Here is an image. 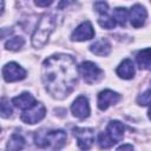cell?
I'll list each match as a JSON object with an SVG mask.
<instances>
[{"label":"cell","instance_id":"3957f363","mask_svg":"<svg viewBox=\"0 0 151 151\" xmlns=\"http://www.w3.org/2000/svg\"><path fill=\"white\" fill-rule=\"evenodd\" d=\"M55 26L54 18L51 14H45L39 20L33 34H32V45L35 48H41L48 41L51 33Z\"/></svg>","mask_w":151,"mask_h":151},{"label":"cell","instance_id":"5bb4252c","mask_svg":"<svg viewBox=\"0 0 151 151\" xmlns=\"http://www.w3.org/2000/svg\"><path fill=\"white\" fill-rule=\"evenodd\" d=\"M90 51L98 57H105V55H109L111 52V44L109 42L107 39L101 38V39L94 41L90 46Z\"/></svg>","mask_w":151,"mask_h":151},{"label":"cell","instance_id":"7a4b0ae2","mask_svg":"<svg viewBox=\"0 0 151 151\" xmlns=\"http://www.w3.org/2000/svg\"><path fill=\"white\" fill-rule=\"evenodd\" d=\"M66 139V132L63 130L41 129L34 133V143L40 149L59 150L65 145Z\"/></svg>","mask_w":151,"mask_h":151},{"label":"cell","instance_id":"d6986e66","mask_svg":"<svg viewBox=\"0 0 151 151\" xmlns=\"http://www.w3.org/2000/svg\"><path fill=\"white\" fill-rule=\"evenodd\" d=\"M12 113H13V109H12L9 100L6 97H1L0 98V117L9 118Z\"/></svg>","mask_w":151,"mask_h":151},{"label":"cell","instance_id":"9a60e30c","mask_svg":"<svg viewBox=\"0 0 151 151\" xmlns=\"http://www.w3.org/2000/svg\"><path fill=\"white\" fill-rule=\"evenodd\" d=\"M116 73L123 79H132L134 77V65L131 59H124L116 70Z\"/></svg>","mask_w":151,"mask_h":151},{"label":"cell","instance_id":"4fadbf2b","mask_svg":"<svg viewBox=\"0 0 151 151\" xmlns=\"http://www.w3.org/2000/svg\"><path fill=\"white\" fill-rule=\"evenodd\" d=\"M12 104H13L15 107H18V109L25 111V110H28V109L33 107V106L37 104V101H35L34 97H33L31 93L24 92V93L19 94L18 97H14V98L12 99Z\"/></svg>","mask_w":151,"mask_h":151},{"label":"cell","instance_id":"ba28073f","mask_svg":"<svg viewBox=\"0 0 151 151\" xmlns=\"http://www.w3.org/2000/svg\"><path fill=\"white\" fill-rule=\"evenodd\" d=\"M94 37V29L90 21L81 22L71 34V39L73 41H85L90 40Z\"/></svg>","mask_w":151,"mask_h":151},{"label":"cell","instance_id":"6da1fadb","mask_svg":"<svg viewBox=\"0 0 151 151\" xmlns=\"http://www.w3.org/2000/svg\"><path fill=\"white\" fill-rule=\"evenodd\" d=\"M76 60L64 53L48 57L42 63L41 79L47 92L55 99H64L71 94L78 83Z\"/></svg>","mask_w":151,"mask_h":151},{"label":"cell","instance_id":"f1b7e54d","mask_svg":"<svg viewBox=\"0 0 151 151\" xmlns=\"http://www.w3.org/2000/svg\"><path fill=\"white\" fill-rule=\"evenodd\" d=\"M4 6H5V4H4V0H0V14L4 12Z\"/></svg>","mask_w":151,"mask_h":151},{"label":"cell","instance_id":"603a6c76","mask_svg":"<svg viewBox=\"0 0 151 151\" xmlns=\"http://www.w3.org/2000/svg\"><path fill=\"white\" fill-rule=\"evenodd\" d=\"M137 103L142 106H149V104H150V90H146L144 93L139 94L137 98Z\"/></svg>","mask_w":151,"mask_h":151},{"label":"cell","instance_id":"484cf974","mask_svg":"<svg viewBox=\"0 0 151 151\" xmlns=\"http://www.w3.org/2000/svg\"><path fill=\"white\" fill-rule=\"evenodd\" d=\"M13 33L12 28H0V39L2 38H7Z\"/></svg>","mask_w":151,"mask_h":151},{"label":"cell","instance_id":"52a82bcc","mask_svg":"<svg viewBox=\"0 0 151 151\" xmlns=\"http://www.w3.org/2000/svg\"><path fill=\"white\" fill-rule=\"evenodd\" d=\"M46 114V109L45 106L41 104V103H37L33 107L28 109V110H25L22 113H21V120L26 124H37L38 122H40Z\"/></svg>","mask_w":151,"mask_h":151},{"label":"cell","instance_id":"e0dca14e","mask_svg":"<svg viewBox=\"0 0 151 151\" xmlns=\"http://www.w3.org/2000/svg\"><path fill=\"white\" fill-rule=\"evenodd\" d=\"M25 145V139L21 134L19 133H13L6 145L8 150H21Z\"/></svg>","mask_w":151,"mask_h":151},{"label":"cell","instance_id":"4316f807","mask_svg":"<svg viewBox=\"0 0 151 151\" xmlns=\"http://www.w3.org/2000/svg\"><path fill=\"white\" fill-rule=\"evenodd\" d=\"M34 2L39 7H47L53 2V0H34Z\"/></svg>","mask_w":151,"mask_h":151},{"label":"cell","instance_id":"ac0fdd59","mask_svg":"<svg viewBox=\"0 0 151 151\" xmlns=\"http://www.w3.org/2000/svg\"><path fill=\"white\" fill-rule=\"evenodd\" d=\"M112 18L114 19L116 22H118L120 26H125L127 19H129V12L124 7H117L113 9Z\"/></svg>","mask_w":151,"mask_h":151},{"label":"cell","instance_id":"7c38bea8","mask_svg":"<svg viewBox=\"0 0 151 151\" xmlns=\"http://www.w3.org/2000/svg\"><path fill=\"white\" fill-rule=\"evenodd\" d=\"M106 134L116 144L124 138V125L118 120H111L106 127Z\"/></svg>","mask_w":151,"mask_h":151},{"label":"cell","instance_id":"f546056e","mask_svg":"<svg viewBox=\"0 0 151 151\" xmlns=\"http://www.w3.org/2000/svg\"><path fill=\"white\" fill-rule=\"evenodd\" d=\"M0 131H1V129H0Z\"/></svg>","mask_w":151,"mask_h":151},{"label":"cell","instance_id":"d4e9b609","mask_svg":"<svg viewBox=\"0 0 151 151\" xmlns=\"http://www.w3.org/2000/svg\"><path fill=\"white\" fill-rule=\"evenodd\" d=\"M72 4H76V0H60V2H59V5H58V8H59V9H63V8L68 7V6L72 5Z\"/></svg>","mask_w":151,"mask_h":151},{"label":"cell","instance_id":"cb8c5ba5","mask_svg":"<svg viewBox=\"0 0 151 151\" xmlns=\"http://www.w3.org/2000/svg\"><path fill=\"white\" fill-rule=\"evenodd\" d=\"M94 9L99 13V14H106L107 9H109V5L107 2H105L104 0H97L94 2Z\"/></svg>","mask_w":151,"mask_h":151},{"label":"cell","instance_id":"8fae6325","mask_svg":"<svg viewBox=\"0 0 151 151\" xmlns=\"http://www.w3.org/2000/svg\"><path fill=\"white\" fill-rule=\"evenodd\" d=\"M120 100V94L112 90H104L98 94V107L101 111H105L109 106L117 104Z\"/></svg>","mask_w":151,"mask_h":151},{"label":"cell","instance_id":"44dd1931","mask_svg":"<svg viewBox=\"0 0 151 151\" xmlns=\"http://www.w3.org/2000/svg\"><path fill=\"white\" fill-rule=\"evenodd\" d=\"M98 24H99L101 27L106 28V29L114 28V26H116L114 19H113L112 17L106 15V14H100V17H99V19H98Z\"/></svg>","mask_w":151,"mask_h":151},{"label":"cell","instance_id":"2e32d148","mask_svg":"<svg viewBox=\"0 0 151 151\" xmlns=\"http://www.w3.org/2000/svg\"><path fill=\"white\" fill-rule=\"evenodd\" d=\"M136 59H137V63H138L140 68L149 70L150 68V48L146 47V48L139 51L137 53Z\"/></svg>","mask_w":151,"mask_h":151},{"label":"cell","instance_id":"8992f818","mask_svg":"<svg viewBox=\"0 0 151 151\" xmlns=\"http://www.w3.org/2000/svg\"><path fill=\"white\" fill-rule=\"evenodd\" d=\"M2 77L7 83L22 80L26 77V71L17 63H7L2 68Z\"/></svg>","mask_w":151,"mask_h":151},{"label":"cell","instance_id":"5b68a950","mask_svg":"<svg viewBox=\"0 0 151 151\" xmlns=\"http://www.w3.org/2000/svg\"><path fill=\"white\" fill-rule=\"evenodd\" d=\"M73 134L77 138L78 146L81 150L90 149L94 142V138H96L94 130L91 127H74Z\"/></svg>","mask_w":151,"mask_h":151},{"label":"cell","instance_id":"30bf717a","mask_svg":"<svg viewBox=\"0 0 151 151\" xmlns=\"http://www.w3.org/2000/svg\"><path fill=\"white\" fill-rule=\"evenodd\" d=\"M146 18H147V12L146 9L139 5V4H136L132 6V8L130 9L129 12V19H130V22L133 27L138 28V27H142L144 26L145 21H146Z\"/></svg>","mask_w":151,"mask_h":151},{"label":"cell","instance_id":"7402d4cb","mask_svg":"<svg viewBox=\"0 0 151 151\" xmlns=\"http://www.w3.org/2000/svg\"><path fill=\"white\" fill-rule=\"evenodd\" d=\"M98 144L101 149H109L111 146L114 145V143L109 138V136L106 133H99L98 136Z\"/></svg>","mask_w":151,"mask_h":151},{"label":"cell","instance_id":"9c48e42d","mask_svg":"<svg viewBox=\"0 0 151 151\" xmlns=\"http://www.w3.org/2000/svg\"><path fill=\"white\" fill-rule=\"evenodd\" d=\"M71 112L79 119H85L90 116V104L86 97L79 96L71 105Z\"/></svg>","mask_w":151,"mask_h":151},{"label":"cell","instance_id":"ffe728a7","mask_svg":"<svg viewBox=\"0 0 151 151\" xmlns=\"http://www.w3.org/2000/svg\"><path fill=\"white\" fill-rule=\"evenodd\" d=\"M25 44V39L22 37H13L8 41H6L5 47L8 51H19Z\"/></svg>","mask_w":151,"mask_h":151},{"label":"cell","instance_id":"83f0119b","mask_svg":"<svg viewBox=\"0 0 151 151\" xmlns=\"http://www.w3.org/2000/svg\"><path fill=\"white\" fill-rule=\"evenodd\" d=\"M118 150H133V146L130 144H124V145H120Z\"/></svg>","mask_w":151,"mask_h":151},{"label":"cell","instance_id":"277c9868","mask_svg":"<svg viewBox=\"0 0 151 151\" xmlns=\"http://www.w3.org/2000/svg\"><path fill=\"white\" fill-rule=\"evenodd\" d=\"M80 74L83 76V79L86 84L91 85V84H94L97 81H99L103 76H104V72L101 68H99L92 61H84L80 64L79 66V70Z\"/></svg>","mask_w":151,"mask_h":151}]
</instances>
